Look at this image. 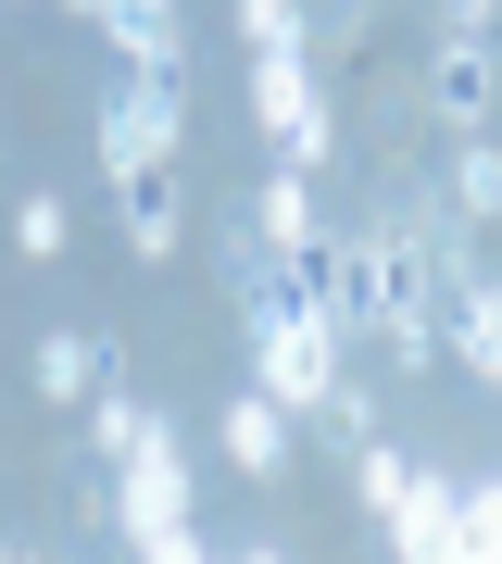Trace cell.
<instances>
[{
    "label": "cell",
    "instance_id": "6da1fadb",
    "mask_svg": "<svg viewBox=\"0 0 502 564\" xmlns=\"http://www.w3.org/2000/svg\"><path fill=\"white\" fill-rule=\"evenodd\" d=\"M226 289H239V326H252V389H264L289 426H327L340 389H352V364H340V339H327V314L301 302V276L252 239V226L226 239Z\"/></svg>",
    "mask_w": 502,
    "mask_h": 564
},
{
    "label": "cell",
    "instance_id": "7a4b0ae2",
    "mask_svg": "<svg viewBox=\"0 0 502 564\" xmlns=\"http://www.w3.org/2000/svg\"><path fill=\"white\" fill-rule=\"evenodd\" d=\"M440 302H452V276H440V251H427V214H389L377 226V339H389L402 377L440 364Z\"/></svg>",
    "mask_w": 502,
    "mask_h": 564
},
{
    "label": "cell",
    "instance_id": "3957f363",
    "mask_svg": "<svg viewBox=\"0 0 502 564\" xmlns=\"http://www.w3.org/2000/svg\"><path fill=\"white\" fill-rule=\"evenodd\" d=\"M252 126L277 139V163H301V176L340 151V126H327V101H314V51H301V39L252 51Z\"/></svg>",
    "mask_w": 502,
    "mask_h": 564
},
{
    "label": "cell",
    "instance_id": "277c9868",
    "mask_svg": "<svg viewBox=\"0 0 502 564\" xmlns=\"http://www.w3.org/2000/svg\"><path fill=\"white\" fill-rule=\"evenodd\" d=\"M114 527L126 540H163V527H189V440L177 426H139V440H126V464H114Z\"/></svg>",
    "mask_w": 502,
    "mask_h": 564
},
{
    "label": "cell",
    "instance_id": "5b68a950",
    "mask_svg": "<svg viewBox=\"0 0 502 564\" xmlns=\"http://www.w3.org/2000/svg\"><path fill=\"white\" fill-rule=\"evenodd\" d=\"M177 139H189V88L126 76L114 101H100V163H114V176H151V163H177Z\"/></svg>",
    "mask_w": 502,
    "mask_h": 564
},
{
    "label": "cell",
    "instance_id": "8992f818",
    "mask_svg": "<svg viewBox=\"0 0 502 564\" xmlns=\"http://www.w3.org/2000/svg\"><path fill=\"white\" fill-rule=\"evenodd\" d=\"M100 39L126 51V76L189 88V25H177V0H100Z\"/></svg>",
    "mask_w": 502,
    "mask_h": 564
},
{
    "label": "cell",
    "instance_id": "52a82bcc",
    "mask_svg": "<svg viewBox=\"0 0 502 564\" xmlns=\"http://www.w3.org/2000/svg\"><path fill=\"white\" fill-rule=\"evenodd\" d=\"M440 351L464 364V377L502 389V276H452V302H440Z\"/></svg>",
    "mask_w": 502,
    "mask_h": 564
},
{
    "label": "cell",
    "instance_id": "ba28073f",
    "mask_svg": "<svg viewBox=\"0 0 502 564\" xmlns=\"http://www.w3.org/2000/svg\"><path fill=\"white\" fill-rule=\"evenodd\" d=\"M239 226H252V239L277 251V263H301V251L327 239V214H314V176H301V163H277V176L252 188V214H239Z\"/></svg>",
    "mask_w": 502,
    "mask_h": 564
},
{
    "label": "cell",
    "instance_id": "9c48e42d",
    "mask_svg": "<svg viewBox=\"0 0 502 564\" xmlns=\"http://www.w3.org/2000/svg\"><path fill=\"white\" fill-rule=\"evenodd\" d=\"M490 101H502V63H490L478 25H452V39H440V126H452V139H478Z\"/></svg>",
    "mask_w": 502,
    "mask_h": 564
},
{
    "label": "cell",
    "instance_id": "30bf717a",
    "mask_svg": "<svg viewBox=\"0 0 502 564\" xmlns=\"http://www.w3.org/2000/svg\"><path fill=\"white\" fill-rule=\"evenodd\" d=\"M114 214H126V251H139V263H163V251H177V163H151V176H114Z\"/></svg>",
    "mask_w": 502,
    "mask_h": 564
},
{
    "label": "cell",
    "instance_id": "8fae6325",
    "mask_svg": "<svg viewBox=\"0 0 502 564\" xmlns=\"http://www.w3.org/2000/svg\"><path fill=\"white\" fill-rule=\"evenodd\" d=\"M226 464H239V477H289V414L264 402V389L226 402Z\"/></svg>",
    "mask_w": 502,
    "mask_h": 564
},
{
    "label": "cell",
    "instance_id": "7c38bea8",
    "mask_svg": "<svg viewBox=\"0 0 502 564\" xmlns=\"http://www.w3.org/2000/svg\"><path fill=\"white\" fill-rule=\"evenodd\" d=\"M452 226H502V151L452 139Z\"/></svg>",
    "mask_w": 502,
    "mask_h": 564
},
{
    "label": "cell",
    "instance_id": "4fadbf2b",
    "mask_svg": "<svg viewBox=\"0 0 502 564\" xmlns=\"http://www.w3.org/2000/svg\"><path fill=\"white\" fill-rule=\"evenodd\" d=\"M139 426H151V414H139V389H126V364H100V389H88V452L126 464V440H139Z\"/></svg>",
    "mask_w": 502,
    "mask_h": 564
},
{
    "label": "cell",
    "instance_id": "5bb4252c",
    "mask_svg": "<svg viewBox=\"0 0 502 564\" xmlns=\"http://www.w3.org/2000/svg\"><path fill=\"white\" fill-rule=\"evenodd\" d=\"M100 364H114L100 339H63V326H51V339H39V402H88V389H100Z\"/></svg>",
    "mask_w": 502,
    "mask_h": 564
},
{
    "label": "cell",
    "instance_id": "9a60e30c",
    "mask_svg": "<svg viewBox=\"0 0 502 564\" xmlns=\"http://www.w3.org/2000/svg\"><path fill=\"white\" fill-rule=\"evenodd\" d=\"M352 489H364V514H389L402 489H415V464H402L389 440H364V452H352Z\"/></svg>",
    "mask_w": 502,
    "mask_h": 564
},
{
    "label": "cell",
    "instance_id": "2e32d148",
    "mask_svg": "<svg viewBox=\"0 0 502 564\" xmlns=\"http://www.w3.org/2000/svg\"><path fill=\"white\" fill-rule=\"evenodd\" d=\"M13 239H25V251H39V263H51L63 239H76V214H63V202H51V188H39V202H25V214H13Z\"/></svg>",
    "mask_w": 502,
    "mask_h": 564
},
{
    "label": "cell",
    "instance_id": "e0dca14e",
    "mask_svg": "<svg viewBox=\"0 0 502 564\" xmlns=\"http://www.w3.org/2000/svg\"><path fill=\"white\" fill-rule=\"evenodd\" d=\"M464 540H478V564H502V477L464 489Z\"/></svg>",
    "mask_w": 502,
    "mask_h": 564
},
{
    "label": "cell",
    "instance_id": "ac0fdd59",
    "mask_svg": "<svg viewBox=\"0 0 502 564\" xmlns=\"http://www.w3.org/2000/svg\"><path fill=\"white\" fill-rule=\"evenodd\" d=\"M239 39H252V51H277V39H301V0H239Z\"/></svg>",
    "mask_w": 502,
    "mask_h": 564
},
{
    "label": "cell",
    "instance_id": "d6986e66",
    "mask_svg": "<svg viewBox=\"0 0 502 564\" xmlns=\"http://www.w3.org/2000/svg\"><path fill=\"white\" fill-rule=\"evenodd\" d=\"M139 564H214V552H201V527H163V540H139Z\"/></svg>",
    "mask_w": 502,
    "mask_h": 564
},
{
    "label": "cell",
    "instance_id": "ffe728a7",
    "mask_svg": "<svg viewBox=\"0 0 502 564\" xmlns=\"http://www.w3.org/2000/svg\"><path fill=\"white\" fill-rule=\"evenodd\" d=\"M490 13H502V0H452V25H490Z\"/></svg>",
    "mask_w": 502,
    "mask_h": 564
},
{
    "label": "cell",
    "instance_id": "44dd1931",
    "mask_svg": "<svg viewBox=\"0 0 502 564\" xmlns=\"http://www.w3.org/2000/svg\"><path fill=\"white\" fill-rule=\"evenodd\" d=\"M214 564H289V552H264V540H252V552H214Z\"/></svg>",
    "mask_w": 502,
    "mask_h": 564
},
{
    "label": "cell",
    "instance_id": "7402d4cb",
    "mask_svg": "<svg viewBox=\"0 0 502 564\" xmlns=\"http://www.w3.org/2000/svg\"><path fill=\"white\" fill-rule=\"evenodd\" d=\"M63 13H88V25H100V0H63Z\"/></svg>",
    "mask_w": 502,
    "mask_h": 564
}]
</instances>
